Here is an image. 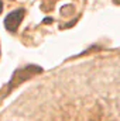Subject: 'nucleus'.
<instances>
[{
  "label": "nucleus",
  "mask_w": 120,
  "mask_h": 121,
  "mask_svg": "<svg viewBox=\"0 0 120 121\" xmlns=\"http://www.w3.org/2000/svg\"><path fill=\"white\" fill-rule=\"evenodd\" d=\"M24 14H26L24 9H17V10L11 11L10 14H7V17L4 18V27H6V30L10 31V32L17 31L20 23L24 18Z\"/></svg>",
  "instance_id": "1"
},
{
  "label": "nucleus",
  "mask_w": 120,
  "mask_h": 121,
  "mask_svg": "<svg viewBox=\"0 0 120 121\" xmlns=\"http://www.w3.org/2000/svg\"><path fill=\"white\" fill-rule=\"evenodd\" d=\"M1 11H3V3H1V0H0V14H1Z\"/></svg>",
  "instance_id": "2"
}]
</instances>
